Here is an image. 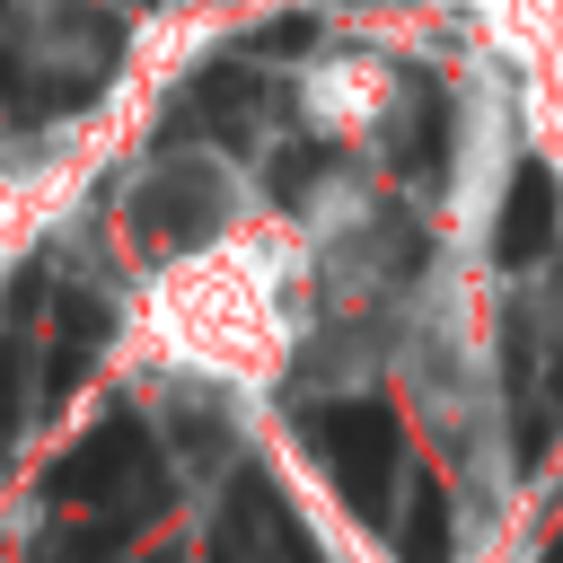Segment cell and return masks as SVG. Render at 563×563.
Listing matches in <instances>:
<instances>
[{
	"label": "cell",
	"instance_id": "cell-1",
	"mask_svg": "<svg viewBox=\"0 0 563 563\" xmlns=\"http://www.w3.org/2000/svg\"><path fill=\"white\" fill-rule=\"evenodd\" d=\"M220 220H229V185H220L211 167H194V158L158 167V176L141 185V202H132V238H141L150 255H194V246L220 238Z\"/></svg>",
	"mask_w": 563,
	"mask_h": 563
},
{
	"label": "cell",
	"instance_id": "cell-2",
	"mask_svg": "<svg viewBox=\"0 0 563 563\" xmlns=\"http://www.w3.org/2000/svg\"><path fill=\"white\" fill-rule=\"evenodd\" d=\"M554 229H563V185H554V167H519L510 176V194H501V255H545L554 246Z\"/></svg>",
	"mask_w": 563,
	"mask_h": 563
},
{
	"label": "cell",
	"instance_id": "cell-3",
	"mask_svg": "<svg viewBox=\"0 0 563 563\" xmlns=\"http://www.w3.org/2000/svg\"><path fill=\"white\" fill-rule=\"evenodd\" d=\"M396 167H405V176H422V185H440V167H449V106H440L431 88H413V106H405Z\"/></svg>",
	"mask_w": 563,
	"mask_h": 563
},
{
	"label": "cell",
	"instance_id": "cell-4",
	"mask_svg": "<svg viewBox=\"0 0 563 563\" xmlns=\"http://www.w3.org/2000/svg\"><path fill=\"white\" fill-rule=\"evenodd\" d=\"M255 44H264V53H299V44H308V18H273Z\"/></svg>",
	"mask_w": 563,
	"mask_h": 563
},
{
	"label": "cell",
	"instance_id": "cell-5",
	"mask_svg": "<svg viewBox=\"0 0 563 563\" xmlns=\"http://www.w3.org/2000/svg\"><path fill=\"white\" fill-rule=\"evenodd\" d=\"M0 9H9V0H0Z\"/></svg>",
	"mask_w": 563,
	"mask_h": 563
}]
</instances>
